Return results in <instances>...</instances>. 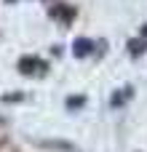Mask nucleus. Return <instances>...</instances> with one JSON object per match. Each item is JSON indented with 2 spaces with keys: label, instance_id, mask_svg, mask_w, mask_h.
Wrapping results in <instances>:
<instances>
[{
  "label": "nucleus",
  "instance_id": "1",
  "mask_svg": "<svg viewBox=\"0 0 147 152\" xmlns=\"http://www.w3.org/2000/svg\"><path fill=\"white\" fill-rule=\"evenodd\" d=\"M35 67H37V61H35L32 56H27L24 61H19V69H21V72H32Z\"/></svg>",
  "mask_w": 147,
  "mask_h": 152
},
{
  "label": "nucleus",
  "instance_id": "2",
  "mask_svg": "<svg viewBox=\"0 0 147 152\" xmlns=\"http://www.w3.org/2000/svg\"><path fill=\"white\" fill-rule=\"evenodd\" d=\"M88 48H91V45H88V43H83V40H78V43H75V53H78V56H83Z\"/></svg>",
  "mask_w": 147,
  "mask_h": 152
}]
</instances>
